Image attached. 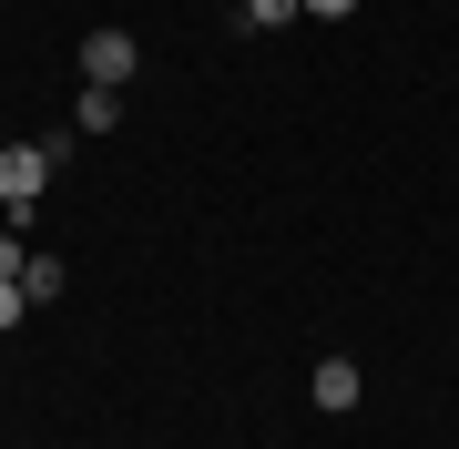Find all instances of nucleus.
<instances>
[{
	"label": "nucleus",
	"instance_id": "1",
	"mask_svg": "<svg viewBox=\"0 0 459 449\" xmlns=\"http://www.w3.org/2000/svg\"><path fill=\"white\" fill-rule=\"evenodd\" d=\"M62 153H72V143H11V153H0V215H31L41 184L62 174Z\"/></svg>",
	"mask_w": 459,
	"mask_h": 449
},
{
	"label": "nucleus",
	"instance_id": "2",
	"mask_svg": "<svg viewBox=\"0 0 459 449\" xmlns=\"http://www.w3.org/2000/svg\"><path fill=\"white\" fill-rule=\"evenodd\" d=\"M72 62H82V82H92V92H123L133 72H143V41L102 21V31H82V51H72Z\"/></svg>",
	"mask_w": 459,
	"mask_h": 449
},
{
	"label": "nucleus",
	"instance_id": "3",
	"mask_svg": "<svg viewBox=\"0 0 459 449\" xmlns=\"http://www.w3.org/2000/svg\"><path fill=\"white\" fill-rule=\"evenodd\" d=\"M307 399L327 409V419H337V409H358V399H368V378H358V358H316V378H307Z\"/></svg>",
	"mask_w": 459,
	"mask_h": 449
},
{
	"label": "nucleus",
	"instance_id": "4",
	"mask_svg": "<svg viewBox=\"0 0 459 449\" xmlns=\"http://www.w3.org/2000/svg\"><path fill=\"white\" fill-rule=\"evenodd\" d=\"M62 255H51V246H31V266H21V297H31V307H51V297H62Z\"/></svg>",
	"mask_w": 459,
	"mask_h": 449
},
{
	"label": "nucleus",
	"instance_id": "5",
	"mask_svg": "<svg viewBox=\"0 0 459 449\" xmlns=\"http://www.w3.org/2000/svg\"><path fill=\"white\" fill-rule=\"evenodd\" d=\"M113 123H123V92H92V82H82V102H72V134H113Z\"/></svg>",
	"mask_w": 459,
	"mask_h": 449
},
{
	"label": "nucleus",
	"instance_id": "6",
	"mask_svg": "<svg viewBox=\"0 0 459 449\" xmlns=\"http://www.w3.org/2000/svg\"><path fill=\"white\" fill-rule=\"evenodd\" d=\"M286 21H307V0H246V31H286Z\"/></svg>",
	"mask_w": 459,
	"mask_h": 449
},
{
	"label": "nucleus",
	"instance_id": "7",
	"mask_svg": "<svg viewBox=\"0 0 459 449\" xmlns=\"http://www.w3.org/2000/svg\"><path fill=\"white\" fill-rule=\"evenodd\" d=\"M21 316H31V297H21V276H0V337H11Z\"/></svg>",
	"mask_w": 459,
	"mask_h": 449
},
{
	"label": "nucleus",
	"instance_id": "8",
	"mask_svg": "<svg viewBox=\"0 0 459 449\" xmlns=\"http://www.w3.org/2000/svg\"><path fill=\"white\" fill-rule=\"evenodd\" d=\"M307 21H358V0H307Z\"/></svg>",
	"mask_w": 459,
	"mask_h": 449
},
{
	"label": "nucleus",
	"instance_id": "9",
	"mask_svg": "<svg viewBox=\"0 0 459 449\" xmlns=\"http://www.w3.org/2000/svg\"><path fill=\"white\" fill-rule=\"evenodd\" d=\"M0 153H11V134H0Z\"/></svg>",
	"mask_w": 459,
	"mask_h": 449
}]
</instances>
